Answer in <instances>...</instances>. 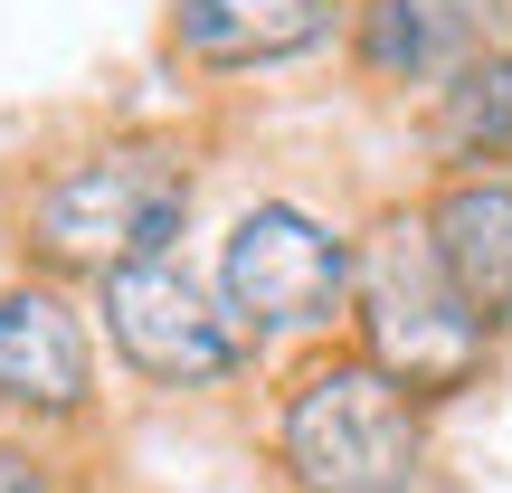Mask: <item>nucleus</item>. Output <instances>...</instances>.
<instances>
[{
	"mask_svg": "<svg viewBox=\"0 0 512 493\" xmlns=\"http://www.w3.org/2000/svg\"><path fill=\"white\" fill-rule=\"evenodd\" d=\"M351 294H361V361H380L399 389H418V399H446V389H465L484 370V313L465 304V285L446 275L437 256V228L427 219H389L380 238L361 247V266H351Z\"/></svg>",
	"mask_w": 512,
	"mask_h": 493,
	"instance_id": "obj_1",
	"label": "nucleus"
},
{
	"mask_svg": "<svg viewBox=\"0 0 512 493\" xmlns=\"http://www.w3.org/2000/svg\"><path fill=\"white\" fill-rule=\"evenodd\" d=\"M418 456V408L380 361H323L285 399V465L304 493H408Z\"/></svg>",
	"mask_w": 512,
	"mask_h": 493,
	"instance_id": "obj_2",
	"label": "nucleus"
},
{
	"mask_svg": "<svg viewBox=\"0 0 512 493\" xmlns=\"http://www.w3.org/2000/svg\"><path fill=\"white\" fill-rule=\"evenodd\" d=\"M181 209H190L181 162H162V152H105V162L57 171V181L38 190L29 228H38V247H48L57 266L124 275V266H143V256L171 247Z\"/></svg>",
	"mask_w": 512,
	"mask_h": 493,
	"instance_id": "obj_3",
	"label": "nucleus"
},
{
	"mask_svg": "<svg viewBox=\"0 0 512 493\" xmlns=\"http://www.w3.org/2000/svg\"><path fill=\"white\" fill-rule=\"evenodd\" d=\"M351 256L342 238L304 219V209H247L238 238H228V304L247 313L256 332H304L342 304Z\"/></svg>",
	"mask_w": 512,
	"mask_h": 493,
	"instance_id": "obj_4",
	"label": "nucleus"
},
{
	"mask_svg": "<svg viewBox=\"0 0 512 493\" xmlns=\"http://www.w3.org/2000/svg\"><path fill=\"white\" fill-rule=\"evenodd\" d=\"M105 332L124 342L133 370H152V380H219V370L238 361L228 323L200 304V285H190L171 256H143V266L105 275Z\"/></svg>",
	"mask_w": 512,
	"mask_h": 493,
	"instance_id": "obj_5",
	"label": "nucleus"
},
{
	"mask_svg": "<svg viewBox=\"0 0 512 493\" xmlns=\"http://www.w3.org/2000/svg\"><path fill=\"white\" fill-rule=\"evenodd\" d=\"M494 38V0H370L361 10V57L370 76H408V86H456Z\"/></svg>",
	"mask_w": 512,
	"mask_h": 493,
	"instance_id": "obj_6",
	"label": "nucleus"
},
{
	"mask_svg": "<svg viewBox=\"0 0 512 493\" xmlns=\"http://www.w3.org/2000/svg\"><path fill=\"white\" fill-rule=\"evenodd\" d=\"M0 399L48 408V418L86 408V332L57 294H0Z\"/></svg>",
	"mask_w": 512,
	"mask_h": 493,
	"instance_id": "obj_7",
	"label": "nucleus"
},
{
	"mask_svg": "<svg viewBox=\"0 0 512 493\" xmlns=\"http://www.w3.org/2000/svg\"><path fill=\"white\" fill-rule=\"evenodd\" d=\"M427 228H437V256L465 285V304L484 323H503L512 313V181H456L427 209Z\"/></svg>",
	"mask_w": 512,
	"mask_h": 493,
	"instance_id": "obj_8",
	"label": "nucleus"
},
{
	"mask_svg": "<svg viewBox=\"0 0 512 493\" xmlns=\"http://www.w3.org/2000/svg\"><path fill=\"white\" fill-rule=\"evenodd\" d=\"M332 29L323 0H181L171 38L209 67H256V57H304Z\"/></svg>",
	"mask_w": 512,
	"mask_h": 493,
	"instance_id": "obj_9",
	"label": "nucleus"
},
{
	"mask_svg": "<svg viewBox=\"0 0 512 493\" xmlns=\"http://www.w3.org/2000/svg\"><path fill=\"white\" fill-rule=\"evenodd\" d=\"M437 133L456 152H512V57H475V67L446 86Z\"/></svg>",
	"mask_w": 512,
	"mask_h": 493,
	"instance_id": "obj_10",
	"label": "nucleus"
},
{
	"mask_svg": "<svg viewBox=\"0 0 512 493\" xmlns=\"http://www.w3.org/2000/svg\"><path fill=\"white\" fill-rule=\"evenodd\" d=\"M0 493H48V484H38L29 456H10V446H0Z\"/></svg>",
	"mask_w": 512,
	"mask_h": 493,
	"instance_id": "obj_11",
	"label": "nucleus"
}]
</instances>
